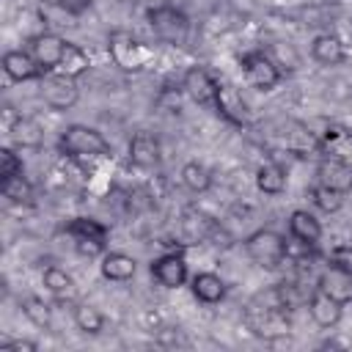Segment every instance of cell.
<instances>
[{
  "label": "cell",
  "instance_id": "5b68a950",
  "mask_svg": "<svg viewBox=\"0 0 352 352\" xmlns=\"http://www.w3.org/2000/svg\"><path fill=\"white\" fill-rule=\"evenodd\" d=\"M63 231L74 239V250L80 256H104V245L110 236V228L96 217H72Z\"/></svg>",
  "mask_w": 352,
  "mask_h": 352
},
{
  "label": "cell",
  "instance_id": "4fadbf2b",
  "mask_svg": "<svg viewBox=\"0 0 352 352\" xmlns=\"http://www.w3.org/2000/svg\"><path fill=\"white\" fill-rule=\"evenodd\" d=\"M217 80L212 77V72L209 69H204V66H190L187 72H184V77H182V88H184V94L195 102V104H214V96H217Z\"/></svg>",
  "mask_w": 352,
  "mask_h": 352
},
{
  "label": "cell",
  "instance_id": "f1b7e54d",
  "mask_svg": "<svg viewBox=\"0 0 352 352\" xmlns=\"http://www.w3.org/2000/svg\"><path fill=\"white\" fill-rule=\"evenodd\" d=\"M0 192H3V198H8L11 204H22V206L33 204V184H30V179H28L25 173H16V176H11V179H3V182H0Z\"/></svg>",
  "mask_w": 352,
  "mask_h": 352
},
{
  "label": "cell",
  "instance_id": "5bb4252c",
  "mask_svg": "<svg viewBox=\"0 0 352 352\" xmlns=\"http://www.w3.org/2000/svg\"><path fill=\"white\" fill-rule=\"evenodd\" d=\"M316 182L346 195L352 192V165L341 157H322L316 162Z\"/></svg>",
  "mask_w": 352,
  "mask_h": 352
},
{
  "label": "cell",
  "instance_id": "277c9868",
  "mask_svg": "<svg viewBox=\"0 0 352 352\" xmlns=\"http://www.w3.org/2000/svg\"><path fill=\"white\" fill-rule=\"evenodd\" d=\"M245 253L253 264L264 270H275L286 261V236L272 228H258L245 239Z\"/></svg>",
  "mask_w": 352,
  "mask_h": 352
},
{
  "label": "cell",
  "instance_id": "3957f363",
  "mask_svg": "<svg viewBox=\"0 0 352 352\" xmlns=\"http://www.w3.org/2000/svg\"><path fill=\"white\" fill-rule=\"evenodd\" d=\"M146 19H148V28L154 30V36L160 41L173 44V47L187 44V38H190V19H187V14L182 8L160 3V6H151L146 11Z\"/></svg>",
  "mask_w": 352,
  "mask_h": 352
},
{
  "label": "cell",
  "instance_id": "30bf717a",
  "mask_svg": "<svg viewBox=\"0 0 352 352\" xmlns=\"http://www.w3.org/2000/svg\"><path fill=\"white\" fill-rule=\"evenodd\" d=\"M148 272L165 289H179V286L187 283V261L179 250H170V253H162V256L151 258Z\"/></svg>",
  "mask_w": 352,
  "mask_h": 352
},
{
  "label": "cell",
  "instance_id": "6da1fadb",
  "mask_svg": "<svg viewBox=\"0 0 352 352\" xmlns=\"http://www.w3.org/2000/svg\"><path fill=\"white\" fill-rule=\"evenodd\" d=\"M245 327L256 338L278 341V338H286L292 333V314H289L286 305H272V302L253 300L245 308Z\"/></svg>",
  "mask_w": 352,
  "mask_h": 352
},
{
  "label": "cell",
  "instance_id": "9a60e30c",
  "mask_svg": "<svg viewBox=\"0 0 352 352\" xmlns=\"http://www.w3.org/2000/svg\"><path fill=\"white\" fill-rule=\"evenodd\" d=\"M308 314H311V319L319 324V327H324V330H330V327H336L338 322H341V316H344V305L338 302V300H333L330 294H324L322 289H316L314 286V292L308 294Z\"/></svg>",
  "mask_w": 352,
  "mask_h": 352
},
{
  "label": "cell",
  "instance_id": "d4e9b609",
  "mask_svg": "<svg viewBox=\"0 0 352 352\" xmlns=\"http://www.w3.org/2000/svg\"><path fill=\"white\" fill-rule=\"evenodd\" d=\"M72 316H74L77 330L85 333V336H99L104 330V314L96 305H91V302H77Z\"/></svg>",
  "mask_w": 352,
  "mask_h": 352
},
{
  "label": "cell",
  "instance_id": "8fae6325",
  "mask_svg": "<svg viewBox=\"0 0 352 352\" xmlns=\"http://www.w3.org/2000/svg\"><path fill=\"white\" fill-rule=\"evenodd\" d=\"M63 47H66V41H63L58 33L44 30V33H36V36L30 38L28 52L33 55V60L38 63V69H41L44 74H50V72L58 69L60 55H63Z\"/></svg>",
  "mask_w": 352,
  "mask_h": 352
},
{
  "label": "cell",
  "instance_id": "cb8c5ba5",
  "mask_svg": "<svg viewBox=\"0 0 352 352\" xmlns=\"http://www.w3.org/2000/svg\"><path fill=\"white\" fill-rule=\"evenodd\" d=\"M88 69H91V58H88V52H85L80 44L66 41L63 55H60V63H58L55 72H63V74H69V77L77 80V77H82Z\"/></svg>",
  "mask_w": 352,
  "mask_h": 352
},
{
  "label": "cell",
  "instance_id": "8992f818",
  "mask_svg": "<svg viewBox=\"0 0 352 352\" xmlns=\"http://www.w3.org/2000/svg\"><path fill=\"white\" fill-rule=\"evenodd\" d=\"M107 52H110V60L124 72H140L151 58V52L126 30H113L107 36Z\"/></svg>",
  "mask_w": 352,
  "mask_h": 352
},
{
  "label": "cell",
  "instance_id": "83f0119b",
  "mask_svg": "<svg viewBox=\"0 0 352 352\" xmlns=\"http://www.w3.org/2000/svg\"><path fill=\"white\" fill-rule=\"evenodd\" d=\"M182 184L190 190V192H195V195H201V192H206L209 187H212V170L206 168V165H201V162H184L182 165Z\"/></svg>",
  "mask_w": 352,
  "mask_h": 352
},
{
  "label": "cell",
  "instance_id": "2e32d148",
  "mask_svg": "<svg viewBox=\"0 0 352 352\" xmlns=\"http://www.w3.org/2000/svg\"><path fill=\"white\" fill-rule=\"evenodd\" d=\"M3 72L11 82H28V80L44 77V72L38 69V63L33 60V55L28 50H8L3 55Z\"/></svg>",
  "mask_w": 352,
  "mask_h": 352
},
{
  "label": "cell",
  "instance_id": "4dcf8cb0",
  "mask_svg": "<svg viewBox=\"0 0 352 352\" xmlns=\"http://www.w3.org/2000/svg\"><path fill=\"white\" fill-rule=\"evenodd\" d=\"M308 198H311V204L319 209V212H324V214H336L341 206H344V192H336V190H330V187H324V184H314V187H308Z\"/></svg>",
  "mask_w": 352,
  "mask_h": 352
},
{
  "label": "cell",
  "instance_id": "7402d4cb",
  "mask_svg": "<svg viewBox=\"0 0 352 352\" xmlns=\"http://www.w3.org/2000/svg\"><path fill=\"white\" fill-rule=\"evenodd\" d=\"M289 236H297L308 245H316L322 239V223L308 209H294L289 214Z\"/></svg>",
  "mask_w": 352,
  "mask_h": 352
},
{
  "label": "cell",
  "instance_id": "d6986e66",
  "mask_svg": "<svg viewBox=\"0 0 352 352\" xmlns=\"http://www.w3.org/2000/svg\"><path fill=\"white\" fill-rule=\"evenodd\" d=\"M311 58L322 66H341L346 60V50H344V41L333 33H319L314 41H311Z\"/></svg>",
  "mask_w": 352,
  "mask_h": 352
},
{
  "label": "cell",
  "instance_id": "4316f807",
  "mask_svg": "<svg viewBox=\"0 0 352 352\" xmlns=\"http://www.w3.org/2000/svg\"><path fill=\"white\" fill-rule=\"evenodd\" d=\"M41 283H44V289H47L50 294H55L58 300H66V297L74 294V278H72L66 270H60V267H47V270L41 272Z\"/></svg>",
  "mask_w": 352,
  "mask_h": 352
},
{
  "label": "cell",
  "instance_id": "836d02e7",
  "mask_svg": "<svg viewBox=\"0 0 352 352\" xmlns=\"http://www.w3.org/2000/svg\"><path fill=\"white\" fill-rule=\"evenodd\" d=\"M327 264L336 267V270L352 272V245H338V248H333L330 256H327Z\"/></svg>",
  "mask_w": 352,
  "mask_h": 352
},
{
  "label": "cell",
  "instance_id": "8d00e7d4",
  "mask_svg": "<svg viewBox=\"0 0 352 352\" xmlns=\"http://www.w3.org/2000/svg\"><path fill=\"white\" fill-rule=\"evenodd\" d=\"M69 16H82L88 8H91V0H63V6H60Z\"/></svg>",
  "mask_w": 352,
  "mask_h": 352
},
{
  "label": "cell",
  "instance_id": "52a82bcc",
  "mask_svg": "<svg viewBox=\"0 0 352 352\" xmlns=\"http://www.w3.org/2000/svg\"><path fill=\"white\" fill-rule=\"evenodd\" d=\"M239 72H242L245 82L250 88H256V91H272L283 77V72L275 66V60L261 50L245 52L239 58Z\"/></svg>",
  "mask_w": 352,
  "mask_h": 352
},
{
  "label": "cell",
  "instance_id": "f546056e",
  "mask_svg": "<svg viewBox=\"0 0 352 352\" xmlns=\"http://www.w3.org/2000/svg\"><path fill=\"white\" fill-rule=\"evenodd\" d=\"M19 308H22V314L28 316V322L36 324V327H41V330H47V327L52 324V308H50V302H44V300L36 297V294L22 297V300H19Z\"/></svg>",
  "mask_w": 352,
  "mask_h": 352
},
{
  "label": "cell",
  "instance_id": "7c38bea8",
  "mask_svg": "<svg viewBox=\"0 0 352 352\" xmlns=\"http://www.w3.org/2000/svg\"><path fill=\"white\" fill-rule=\"evenodd\" d=\"M126 151H129V162H132L135 168H140V170H151V168H157L160 160H162V143H160V138H157L154 132H148V129L135 132Z\"/></svg>",
  "mask_w": 352,
  "mask_h": 352
},
{
  "label": "cell",
  "instance_id": "e0dca14e",
  "mask_svg": "<svg viewBox=\"0 0 352 352\" xmlns=\"http://www.w3.org/2000/svg\"><path fill=\"white\" fill-rule=\"evenodd\" d=\"M214 110H217L226 121H231V124H236V126H245V124H248V107H245L239 91L231 88L228 82H220V85H217Z\"/></svg>",
  "mask_w": 352,
  "mask_h": 352
},
{
  "label": "cell",
  "instance_id": "44dd1931",
  "mask_svg": "<svg viewBox=\"0 0 352 352\" xmlns=\"http://www.w3.org/2000/svg\"><path fill=\"white\" fill-rule=\"evenodd\" d=\"M102 275L107 280H116V283H124V280H132L135 272H138V261L121 250H113V253H104L102 256V264H99Z\"/></svg>",
  "mask_w": 352,
  "mask_h": 352
},
{
  "label": "cell",
  "instance_id": "d590c367",
  "mask_svg": "<svg viewBox=\"0 0 352 352\" xmlns=\"http://www.w3.org/2000/svg\"><path fill=\"white\" fill-rule=\"evenodd\" d=\"M36 349H38V344L28 341V338H14V341L0 344V352H36Z\"/></svg>",
  "mask_w": 352,
  "mask_h": 352
},
{
  "label": "cell",
  "instance_id": "ffe728a7",
  "mask_svg": "<svg viewBox=\"0 0 352 352\" xmlns=\"http://www.w3.org/2000/svg\"><path fill=\"white\" fill-rule=\"evenodd\" d=\"M190 289H192V297L204 305H214L226 297V280L217 275V272H198L192 275L190 280Z\"/></svg>",
  "mask_w": 352,
  "mask_h": 352
},
{
  "label": "cell",
  "instance_id": "ac0fdd59",
  "mask_svg": "<svg viewBox=\"0 0 352 352\" xmlns=\"http://www.w3.org/2000/svg\"><path fill=\"white\" fill-rule=\"evenodd\" d=\"M316 289H322L324 294H330L333 300L346 305V302H352V272H344V270H336L327 264L316 278Z\"/></svg>",
  "mask_w": 352,
  "mask_h": 352
},
{
  "label": "cell",
  "instance_id": "9c48e42d",
  "mask_svg": "<svg viewBox=\"0 0 352 352\" xmlns=\"http://www.w3.org/2000/svg\"><path fill=\"white\" fill-rule=\"evenodd\" d=\"M217 223L201 212L198 206H184L182 217H179V242L182 245H201L206 239H212L217 234Z\"/></svg>",
  "mask_w": 352,
  "mask_h": 352
},
{
  "label": "cell",
  "instance_id": "ba28073f",
  "mask_svg": "<svg viewBox=\"0 0 352 352\" xmlns=\"http://www.w3.org/2000/svg\"><path fill=\"white\" fill-rule=\"evenodd\" d=\"M41 99L52 110H69L80 99V85L63 72H50L41 77Z\"/></svg>",
  "mask_w": 352,
  "mask_h": 352
},
{
  "label": "cell",
  "instance_id": "e575fe53",
  "mask_svg": "<svg viewBox=\"0 0 352 352\" xmlns=\"http://www.w3.org/2000/svg\"><path fill=\"white\" fill-rule=\"evenodd\" d=\"M19 121H22V113H19L11 102H3V107H0V129H3L6 138L14 132V126H16Z\"/></svg>",
  "mask_w": 352,
  "mask_h": 352
},
{
  "label": "cell",
  "instance_id": "f35d334b",
  "mask_svg": "<svg viewBox=\"0 0 352 352\" xmlns=\"http://www.w3.org/2000/svg\"><path fill=\"white\" fill-rule=\"evenodd\" d=\"M41 3H47V6H58V8L63 6V0H41Z\"/></svg>",
  "mask_w": 352,
  "mask_h": 352
},
{
  "label": "cell",
  "instance_id": "603a6c76",
  "mask_svg": "<svg viewBox=\"0 0 352 352\" xmlns=\"http://www.w3.org/2000/svg\"><path fill=\"white\" fill-rule=\"evenodd\" d=\"M286 168L280 162H264L256 170V187L264 195H280L286 190Z\"/></svg>",
  "mask_w": 352,
  "mask_h": 352
},
{
  "label": "cell",
  "instance_id": "7a4b0ae2",
  "mask_svg": "<svg viewBox=\"0 0 352 352\" xmlns=\"http://www.w3.org/2000/svg\"><path fill=\"white\" fill-rule=\"evenodd\" d=\"M58 151L66 160H91V157H107L110 154V143L94 126L69 124L58 138Z\"/></svg>",
  "mask_w": 352,
  "mask_h": 352
},
{
  "label": "cell",
  "instance_id": "484cf974",
  "mask_svg": "<svg viewBox=\"0 0 352 352\" xmlns=\"http://www.w3.org/2000/svg\"><path fill=\"white\" fill-rule=\"evenodd\" d=\"M8 138L14 140L16 148H38V146L44 143V129H41L38 121L22 116V121L14 126V132H11Z\"/></svg>",
  "mask_w": 352,
  "mask_h": 352
},
{
  "label": "cell",
  "instance_id": "74e56055",
  "mask_svg": "<svg viewBox=\"0 0 352 352\" xmlns=\"http://www.w3.org/2000/svg\"><path fill=\"white\" fill-rule=\"evenodd\" d=\"M297 3H302V6H333L336 0H297Z\"/></svg>",
  "mask_w": 352,
  "mask_h": 352
},
{
  "label": "cell",
  "instance_id": "d6a6232c",
  "mask_svg": "<svg viewBox=\"0 0 352 352\" xmlns=\"http://www.w3.org/2000/svg\"><path fill=\"white\" fill-rule=\"evenodd\" d=\"M16 173H22V157L11 146H3L0 148V182L3 179H11Z\"/></svg>",
  "mask_w": 352,
  "mask_h": 352
},
{
  "label": "cell",
  "instance_id": "1f68e13d",
  "mask_svg": "<svg viewBox=\"0 0 352 352\" xmlns=\"http://www.w3.org/2000/svg\"><path fill=\"white\" fill-rule=\"evenodd\" d=\"M272 60H275V66L280 69V72H294L297 66H300V58H297V52H294V47L292 44H286L283 47V41H278V44H272L270 47V52H267Z\"/></svg>",
  "mask_w": 352,
  "mask_h": 352
}]
</instances>
